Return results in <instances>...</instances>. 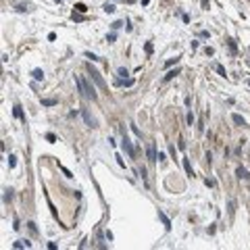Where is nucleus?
Masks as SVG:
<instances>
[{
    "label": "nucleus",
    "mask_w": 250,
    "mask_h": 250,
    "mask_svg": "<svg viewBox=\"0 0 250 250\" xmlns=\"http://www.w3.org/2000/svg\"><path fill=\"white\" fill-rule=\"evenodd\" d=\"M121 144H123L125 152H127L129 156H133V154H136V150H133V146L129 144V140H127V136H125V131H123V142H121Z\"/></svg>",
    "instance_id": "nucleus-3"
},
{
    "label": "nucleus",
    "mask_w": 250,
    "mask_h": 250,
    "mask_svg": "<svg viewBox=\"0 0 250 250\" xmlns=\"http://www.w3.org/2000/svg\"><path fill=\"white\" fill-rule=\"evenodd\" d=\"M194 121H196V117L192 113H187V125H194Z\"/></svg>",
    "instance_id": "nucleus-18"
},
{
    "label": "nucleus",
    "mask_w": 250,
    "mask_h": 250,
    "mask_svg": "<svg viewBox=\"0 0 250 250\" xmlns=\"http://www.w3.org/2000/svg\"><path fill=\"white\" fill-rule=\"evenodd\" d=\"M13 115H15L17 119H23V111H21V106H19V104H15V106H13Z\"/></svg>",
    "instance_id": "nucleus-8"
},
{
    "label": "nucleus",
    "mask_w": 250,
    "mask_h": 250,
    "mask_svg": "<svg viewBox=\"0 0 250 250\" xmlns=\"http://www.w3.org/2000/svg\"><path fill=\"white\" fill-rule=\"evenodd\" d=\"M58 167H60V171H62V173H65L67 177H73V173H71V171H69V169H67V167H62V165H58Z\"/></svg>",
    "instance_id": "nucleus-16"
},
{
    "label": "nucleus",
    "mask_w": 250,
    "mask_h": 250,
    "mask_svg": "<svg viewBox=\"0 0 250 250\" xmlns=\"http://www.w3.org/2000/svg\"><path fill=\"white\" fill-rule=\"evenodd\" d=\"M158 219L163 221V225H165L167 229H171V221H169V217L165 215V213H160V211H158Z\"/></svg>",
    "instance_id": "nucleus-4"
},
{
    "label": "nucleus",
    "mask_w": 250,
    "mask_h": 250,
    "mask_svg": "<svg viewBox=\"0 0 250 250\" xmlns=\"http://www.w3.org/2000/svg\"><path fill=\"white\" fill-rule=\"evenodd\" d=\"M200 4H202L204 8H209V0H200Z\"/></svg>",
    "instance_id": "nucleus-29"
},
{
    "label": "nucleus",
    "mask_w": 250,
    "mask_h": 250,
    "mask_svg": "<svg viewBox=\"0 0 250 250\" xmlns=\"http://www.w3.org/2000/svg\"><path fill=\"white\" fill-rule=\"evenodd\" d=\"M56 2H58V0H56Z\"/></svg>",
    "instance_id": "nucleus-30"
},
{
    "label": "nucleus",
    "mask_w": 250,
    "mask_h": 250,
    "mask_svg": "<svg viewBox=\"0 0 250 250\" xmlns=\"http://www.w3.org/2000/svg\"><path fill=\"white\" fill-rule=\"evenodd\" d=\"M146 152H148V158H150V160H156V156H158V154H156L154 146H148V148H146Z\"/></svg>",
    "instance_id": "nucleus-7"
},
{
    "label": "nucleus",
    "mask_w": 250,
    "mask_h": 250,
    "mask_svg": "<svg viewBox=\"0 0 250 250\" xmlns=\"http://www.w3.org/2000/svg\"><path fill=\"white\" fill-rule=\"evenodd\" d=\"M119 75L125 77V75H129V73H127V69H125V67H121V69H119Z\"/></svg>",
    "instance_id": "nucleus-24"
},
{
    "label": "nucleus",
    "mask_w": 250,
    "mask_h": 250,
    "mask_svg": "<svg viewBox=\"0 0 250 250\" xmlns=\"http://www.w3.org/2000/svg\"><path fill=\"white\" fill-rule=\"evenodd\" d=\"M183 169H185L187 175H194V173H192V165H190V160H187V158H183Z\"/></svg>",
    "instance_id": "nucleus-10"
},
{
    "label": "nucleus",
    "mask_w": 250,
    "mask_h": 250,
    "mask_svg": "<svg viewBox=\"0 0 250 250\" xmlns=\"http://www.w3.org/2000/svg\"><path fill=\"white\" fill-rule=\"evenodd\" d=\"M31 75H33L35 82H42V79H44V71H42V69H33V71H31Z\"/></svg>",
    "instance_id": "nucleus-5"
},
{
    "label": "nucleus",
    "mask_w": 250,
    "mask_h": 250,
    "mask_svg": "<svg viewBox=\"0 0 250 250\" xmlns=\"http://www.w3.org/2000/svg\"><path fill=\"white\" fill-rule=\"evenodd\" d=\"M8 167H11V169H13V167H17V156H13V154L8 156Z\"/></svg>",
    "instance_id": "nucleus-14"
},
{
    "label": "nucleus",
    "mask_w": 250,
    "mask_h": 250,
    "mask_svg": "<svg viewBox=\"0 0 250 250\" xmlns=\"http://www.w3.org/2000/svg\"><path fill=\"white\" fill-rule=\"evenodd\" d=\"M158 160H160V163H167V154L165 152H158V156H156Z\"/></svg>",
    "instance_id": "nucleus-19"
},
{
    "label": "nucleus",
    "mask_w": 250,
    "mask_h": 250,
    "mask_svg": "<svg viewBox=\"0 0 250 250\" xmlns=\"http://www.w3.org/2000/svg\"><path fill=\"white\" fill-rule=\"evenodd\" d=\"M215 69H217V73H219V75H223V77H225V69H223L221 65H217Z\"/></svg>",
    "instance_id": "nucleus-20"
},
{
    "label": "nucleus",
    "mask_w": 250,
    "mask_h": 250,
    "mask_svg": "<svg viewBox=\"0 0 250 250\" xmlns=\"http://www.w3.org/2000/svg\"><path fill=\"white\" fill-rule=\"evenodd\" d=\"M88 69H90V77H92L94 82L98 84V88H102V90H104V88H106V84H104V79L100 77V73H98L96 69H92V67H88Z\"/></svg>",
    "instance_id": "nucleus-2"
},
{
    "label": "nucleus",
    "mask_w": 250,
    "mask_h": 250,
    "mask_svg": "<svg viewBox=\"0 0 250 250\" xmlns=\"http://www.w3.org/2000/svg\"><path fill=\"white\" fill-rule=\"evenodd\" d=\"M146 54H152V44L146 42Z\"/></svg>",
    "instance_id": "nucleus-22"
},
{
    "label": "nucleus",
    "mask_w": 250,
    "mask_h": 250,
    "mask_svg": "<svg viewBox=\"0 0 250 250\" xmlns=\"http://www.w3.org/2000/svg\"><path fill=\"white\" fill-rule=\"evenodd\" d=\"M173 62H177V58H169V60L165 62V65H167V67H171V65H173Z\"/></svg>",
    "instance_id": "nucleus-28"
},
{
    "label": "nucleus",
    "mask_w": 250,
    "mask_h": 250,
    "mask_svg": "<svg viewBox=\"0 0 250 250\" xmlns=\"http://www.w3.org/2000/svg\"><path fill=\"white\" fill-rule=\"evenodd\" d=\"M238 177H240V179H250V175H248V171H246V169L244 167H238Z\"/></svg>",
    "instance_id": "nucleus-6"
},
{
    "label": "nucleus",
    "mask_w": 250,
    "mask_h": 250,
    "mask_svg": "<svg viewBox=\"0 0 250 250\" xmlns=\"http://www.w3.org/2000/svg\"><path fill=\"white\" fill-rule=\"evenodd\" d=\"M121 25H123L121 21H115V23H113V29H119V27H121Z\"/></svg>",
    "instance_id": "nucleus-27"
},
{
    "label": "nucleus",
    "mask_w": 250,
    "mask_h": 250,
    "mask_svg": "<svg viewBox=\"0 0 250 250\" xmlns=\"http://www.w3.org/2000/svg\"><path fill=\"white\" fill-rule=\"evenodd\" d=\"M177 73H179V71H177V69H173V71H169V73H167V75L163 77V82H171V79H173V77H175Z\"/></svg>",
    "instance_id": "nucleus-9"
},
{
    "label": "nucleus",
    "mask_w": 250,
    "mask_h": 250,
    "mask_svg": "<svg viewBox=\"0 0 250 250\" xmlns=\"http://www.w3.org/2000/svg\"><path fill=\"white\" fill-rule=\"evenodd\" d=\"M115 158H117V163H119V165H121V167H125V160H123V158H121V156H119V154H117V156H115Z\"/></svg>",
    "instance_id": "nucleus-25"
},
{
    "label": "nucleus",
    "mask_w": 250,
    "mask_h": 250,
    "mask_svg": "<svg viewBox=\"0 0 250 250\" xmlns=\"http://www.w3.org/2000/svg\"><path fill=\"white\" fill-rule=\"evenodd\" d=\"M42 104H44V106H54V104H56V100H54V98H44V100H42Z\"/></svg>",
    "instance_id": "nucleus-11"
},
{
    "label": "nucleus",
    "mask_w": 250,
    "mask_h": 250,
    "mask_svg": "<svg viewBox=\"0 0 250 250\" xmlns=\"http://www.w3.org/2000/svg\"><path fill=\"white\" fill-rule=\"evenodd\" d=\"M75 84H77V88H79V92H82V96H86V98H92V100H96V92H94V88L86 82L84 77H75Z\"/></svg>",
    "instance_id": "nucleus-1"
},
{
    "label": "nucleus",
    "mask_w": 250,
    "mask_h": 250,
    "mask_svg": "<svg viewBox=\"0 0 250 250\" xmlns=\"http://www.w3.org/2000/svg\"><path fill=\"white\" fill-rule=\"evenodd\" d=\"M84 119H86V123H88V125H92V127H94V119L90 117V115H88V111H84Z\"/></svg>",
    "instance_id": "nucleus-12"
},
{
    "label": "nucleus",
    "mask_w": 250,
    "mask_h": 250,
    "mask_svg": "<svg viewBox=\"0 0 250 250\" xmlns=\"http://www.w3.org/2000/svg\"><path fill=\"white\" fill-rule=\"evenodd\" d=\"M46 140L48 142H56V136H54V133H46Z\"/></svg>",
    "instance_id": "nucleus-21"
},
{
    "label": "nucleus",
    "mask_w": 250,
    "mask_h": 250,
    "mask_svg": "<svg viewBox=\"0 0 250 250\" xmlns=\"http://www.w3.org/2000/svg\"><path fill=\"white\" fill-rule=\"evenodd\" d=\"M234 123H238V125H246L244 117H240V115H234Z\"/></svg>",
    "instance_id": "nucleus-13"
},
{
    "label": "nucleus",
    "mask_w": 250,
    "mask_h": 250,
    "mask_svg": "<svg viewBox=\"0 0 250 250\" xmlns=\"http://www.w3.org/2000/svg\"><path fill=\"white\" fill-rule=\"evenodd\" d=\"M13 198V194H11V190H6V194H4V200H11Z\"/></svg>",
    "instance_id": "nucleus-26"
},
{
    "label": "nucleus",
    "mask_w": 250,
    "mask_h": 250,
    "mask_svg": "<svg viewBox=\"0 0 250 250\" xmlns=\"http://www.w3.org/2000/svg\"><path fill=\"white\" fill-rule=\"evenodd\" d=\"M75 8H77L79 13H86V11H88V8H86V4H82V2H77V4H75Z\"/></svg>",
    "instance_id": "nucleus-15"
},
{
    "label": "nucleus",
    "mask_w": 250,
    "mask_h": 250,
    "mask_svg": "<svg viewBox=\"0 0 250 250\" xmlns=\"http://www.w3.org/2000/svg\"><path fill=\"white\" fill-rule=\"evenodd\" d=\"M86 56H88V58H92V60H100L96 54H92V52H86Z\"/></svg>",
    "instance_id": "nucleus-23"
},
{
    "label": "nucleus",
    "mask_w": 250,
    "mask_h": 250,
    "mask_svg": "<svg viewBox=\"0 0 250 250\" xmlns=\"http://www.w3.org/2000/svg\"><path fill=\"white\" fill-rule=\"evenodd\" d=\"M104 13H115V4H106L104 6Z\"/></svg>",
    "instance_id": "nucleus-17"
}]
</instances>
